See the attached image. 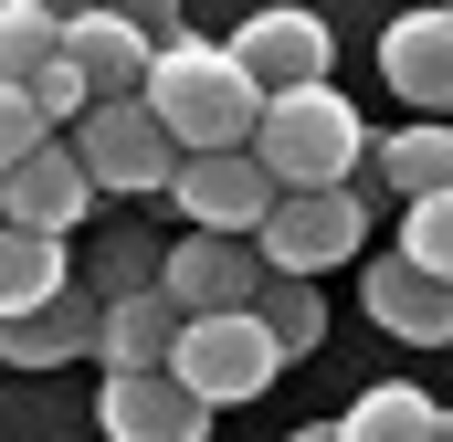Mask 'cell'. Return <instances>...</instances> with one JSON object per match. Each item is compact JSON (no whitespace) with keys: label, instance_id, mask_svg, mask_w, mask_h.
<instances>
[{"label":"cell","instance_id":"obj_1","mask_svg":"<svg viewBox=\"0 0 453 442\" xmlns=\"http://www.w3.org/2000/svg\"><path fill=\"white\" fill-rule=\"evenodd\" d=\"M148 116L180 137V158H222V148H253L264 85L232 64V42H169L148 64Z\"/></svg>","mask_w":453,"mask_h":442},{"label":"cell","instance_id":"obj_2","mask_svg":"<svg viewBox=\"0 0 453 442\" xmlns=\"http://www.w3.org/2000/svg\"><path fill=\"white\" fill-rule=\"evenodd\" d=\"M253 158L274 190H348V169L369 158V126L338 85H306V95H264V126H253Z\"/></svg>","mask_w":453,"mask_h":442},{"label":"cell","instance_id":"obj_3","mask_svg":"<svg viewBox=\"0 0 453 442\" xmlns=\"http://www.w3.org/2000/svg\"><path fill=\"white\" fill-rule=\"evenodd\" d=\"M274 369H285V347L264 337V316H190V327H180V358H169V379H180L201 411L264 400Z\"/></svg>","mask_w":453,"mask_h":442},{"label":"cell","instance_id":"obj_4","mask_svg":"<svg viewBox=\"0 0 453 442\" xmlns=\"http://www.w3.org/2000/svg\"><path fill=\"white\" fill-rule=\"evenodd\" d=\"M358 242H369V201H358V190H285L274 221L253 232L264 274H285V285H317V274L348 263Z\"/></svg>","mask_w":453,"mask_h":442},{"label":"cell","instance_id":"obj_5","mask_svg":"<svg viewBox=\"0 0 453 442\" xmlns=\"http://www.w3.org/2000/svg\"><path fill=\"white\" fill-rule=\"evenodd\" d=\"M74 158H85V179H96V190H127V201H148V190H169V179H180V137L148 116V95L96 106L85 126H74Z\"/></svg>","mask_w":453,"mask_h":442},{"label":"cell","instance_id":"obj_6","mask_svg":"<svg viewBox=\"0 0 453 442\" xmlns=\"http://www.w3.org/2000/svg\"><path fill=\"white\" fill-rule=\"evenodd\" d=\"M169 201L190 211V232H222V242H253L264 221H274V179H264V158L253 148H222V158H180V179H169Z\"/></svg>","mask_w":453,"mask_h":442},{"label":"cell","instance_id":"obj_7","mask_svg":"<svg viewBox=\"0 0 453 442\" xmlns=\"http://www.w3.org/2000/svg\"><path fill=\"white\" fill-rule=\"evenodd\" d=\"M264 285H274L264 253H253V242H222V232H190V242L158 263V295H169L180 316H253Z\"/></svg>","mask_w":453,"mask_h":442},{"label":"cell","instance_id":"obj_8","mask_svg":"<svg viewBox=\"0 0 453 442\" xmlns=\"http://www.w3.org/2000/svg\"><path fill=\"white\" fill-rule=\"evenodd\" d=\"M232 64H242L264 95H306V85L338 74V32H327L317 11H253V21L232 32Z\"/></svg>","mask_w":453,"mask_h":442},{"label":"cell","instance_id":"obj_9","mask_svg":"<svg viewBox=\"0 0 453 442\" xmlns=\"http://www.w3.org/2000/svg\"><path fill=\"white\" fill-rule=\"evenodd\" d=\"M85 211H96V179H85L74 137H42V148L0 179V221H11V232H53V242H64Z\"/></svg>","mask_w":453,"mask_h":442},{"label":"cell","instance_id":"obj_10","mask_svg":"<svg viewBox=\"0 0 453 442\" xmlns=\"http://www.w3.org/2000/svg\"><path fill=\"white\" fill-rule=\"evenodd\" d=\"M380 74H390L411 106L433 116V126H453V0H433V11H401V21L380 32Z\"/></svg>","mask_w":453,"mask_h":442},{"label":"cell","instance_id":"obj_11","mask_svg":"<svg viewBox=\"0 0 453 442\" xmlns=\"http://www.w3.org/2000/svg\"><path fill=\"white\" fill-rule=\"evenodd\" d=\"M64 64L96 85V106H127V95H148V32L127 21V11H74L64 21Z\"/></svg>","mask_w":453,"mask_h":442},{"label":"cell","instance_id":"obj_12","mask_svg":"<svg viewBox=\"0 0 453 442\" xmlns=\"http://www.w3.org/2000/svg\"><path fill=\"white\" fill-rule=\"evenodd\" d=\"M180 327H190V316H180L158 285H127V295L106 306V337H96L106 379H158V369L180 358Z\"/></svg>","mask_w":453,"mask_h":442},{"label":"cell","instance_id":"obj_13","mask_svg":"<svg viewBox=\"0 0 453 442\" xmlns=\"http://www.w3.org/2000/svg\"><path fill=\"white\" fill-rule=\"evenodd\" d=\"M96 422H106V442H211V411H201L169 369H158V379H106Z\"/></svg>","mask_w":453,"mask_h":442},{"label":"cell","instance_id":"obj_14","mask_svg":"<svg viewBox=\"0 0 453 442\" xmlns=\"http://www.w3.org/2000/svg\"><path fill=\"white\" fill-rule=\"evenodd\" d=\"M369 316L390 337H411V347H453V285H433L401 253H369Z\"/></svg>","mask_w":453,"mask_h":442},{"label":"cell","instance_id":"obj_15","mask_svg":"<svg viewBox=\"0 0 453 442\" xmlns=\"http://www.w3.org/2000/svg\"><path fill=\"white\" fill-rule=\"evenodd\" d=\"M96 337H106V306L64 295V306H42V316L0 327V369H64V358H96Z\"/></svg>","mask_w":453,"mask_h":442},{"label":"cell","instance_id":"obj_16","mask_svg":"<svg viewBox=\"0 0 453 442\" xmlns=\"http://www.w3.org/2000/svg\"><path fill=\"white\" fill-rule=\"evenodd\" d=\"M64 295H74V285H64V242L0 221V327H21V316H42V306H64Z\"/></svg>","mask_w":453,"mask_h":442},{"label":"cell","instance_id":"obj_17","mask_svg":"<svg viewBox=\"0 0 453 442\" xmlns=\"http://www.w3.org/2000/svg\"><path fill=\"white\" fill-rule=\"evenodd\" d=\"M348 442H443V400L433 390H411V379H380V390H358L338 411Z\"/></svg>","mask_w":453,"mask_h":442},{"label":"cell","instance_id":"obj_18","mask_svg":"<svg viewBox=\"0 0 453 442\" xmlns=\"http://www.w3.org/2000/svg\"><path fill=\"white\" fill-rule=\"evenodd\" d=\"M380 169H390L401 211H411V201H443V190H453V126H433V116L390 126V137H380Z\"/></svg>","mask_w":453,"mask_h":442},{"label":"cell","instance_id":"obj_19","mask_svg":"<svg viewBox=\"0 0 453 442\" xmlns=\"http://www.w3.org/2000/svg\"><path fill=\"white\" fill-rule=\"evenodd\" d=\"M53 64H64V21L42 0H0V85L32 95V74H53Z\"/></svg>","mask_w":453,"mask_h":442},{"label":"cell","instance_id":"obj_20","mask_svg":"<svg viewBox=\"0 0 453 442\" xmlns=\"http://www.w3.org/2000/svg\"><path fill=\"white\" fill-rule=\"evenodd\" d=\"M253 316H264V337H274L285 358H317V347H327V295H317V285H285V274H274V285L253 295Z\"/></svg>","mask_w":453,"mask_h":442},{"label":"cell","instance_id":"obj_21","mask_svg":"<svg viewBox=\"0 0 453 442\" xmlns=\"http://www.w3.org/2000/svg\"><path fill=\"white\" fill-rule=\"evenodd\" d=\"M401 263H422L433 285H453V190H443V201H411V211H401Z\"/></svg>","mask_w":453,"mask_h":442},{"label":"cell","instance_id":"obj_22","mask_svg":"<svg viewBox=\"0 0 453 442\" xmlns=\"http://www.w3.org/2000/svg\"><path fill=\"white\" fill-rule=\"evenodd\" d=\"M42 137H53V126H42V106H32L21 85H0V179H11V169L42 148Z\"/></svg>","mask_w":453,"mask_h":442},{"label":"cell","instance_id":"obj_23","mask_svg":"<svg viewBox=\"0 0 453 442\" xmlns=\"http://www.w3.org/2000/svg\"><path fill=\"white\" fill-rule=\"evenodd\" d=\"M285 442H348V432H338V422H317V432H285Z\"/></svg>","mask_w":453,"mask_h":442},{"label":"cell","instance_id":"obj_24","mask_svg":"<svg viewBox=\"0 0 453 442\" xmlns=\"http://www.w3.org/2000/svg\"><path fill=\"white\" fill-rule=\"evenodd\" d=\"M443 442H453V411H443Z\"/></svg>","mask_w":453,"mask_h":442}]
</instances>
